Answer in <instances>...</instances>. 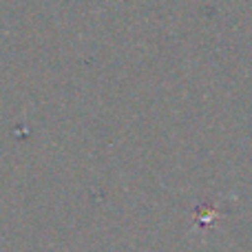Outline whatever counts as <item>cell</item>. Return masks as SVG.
<instances>
[{
  "label": "cell",
  "instance_id": "1",
  "mask_svg": "<svg viewBox=\"0 0 252 252\" xmlns=\"http://www.w3.org/2000/svg\"><path fill=\"white\" fill-rule=\"evenodd\" d=\"M195 217H197L195 221L199 223V226H204V223H215L219 217H221V215H219L215 208H199L195 213Z\"/></svg>",
  "mask_w": 252,
  "mask_h": 252
}]
</instances>
